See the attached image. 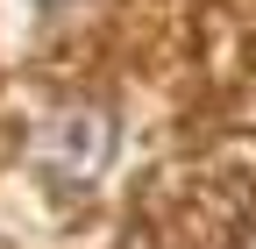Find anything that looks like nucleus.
<instances>
[{"label": "nucleus", "mask_w": 256, "mask_h": 249, "mask_svg": "<svg viewBox=\"0 0 256 249\" xmlns=\"http://www.w3.org/2000/svg\"><path fill=\"white\" fill-rule=\"evenodd\" d=\"M114 157V128H107V114H57L50 128H43V142H36V164L50 171V178H92Z\"/></svg>", "instance_id": "f257e3e1"}]
</instances>
